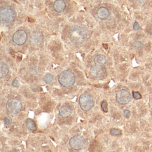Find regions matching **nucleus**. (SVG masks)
I'll list each match as a JSON object with an SVG mask.
<instances>
[{
    "instance_id": "2eb2a0df",
    "label": "nucleus",
    "mask_w": 152,
    "mask_h": 152,
    "mask_svg": "<svg viewBox=\"0 0 152 152\" xmlns=\"http://www.w3.org/2000/svg\"><path fill=\"white\" fill-rule=\"evenodd\" d=\"M106 57L103 55H98L94 57V62L98 65H103L106 63Z\"/></svg>"
},
{
    "instance_id": "423d86ee",
    "label": "nucleus",
    "mask_w": 152,
    "mask_h": 152,
    "mask_svg": "<svg viewBox=\"0 0 152 152\" xmlns=\"http://www.w3.org/2000/svg\"><path fill=\"white\" fill-rule=\"evenodd\" d=\"M7 111L11 114H17L22 109V103L19 100L11 98L6 104Z\"/></svg>"
},
{
    "instance_id": "ddd939ff",
    "label": "nucleus",
    "mask_w": 152,
    "mask_h": 152,
    "mask_svg": "<svg viewBox=\"0 0 152 152\" xmlns=\"http://www.w3.org/2000/svg\"><path fill=\"white\" fill-rule=\"evenodd\" d=\"M59 114L61 117L67 118L72 114V109L67 106H63L59 110Z\"/></svg>"
},
{
    "instance_id": "1a4fd4ad",
    "label": "nucleus",
    "mask_w": 152,
    "mask_h": 152,
    "mask_svg": "<svg viewBox=\"0 0 152 152\" xmlns=\"http://www.w3.org/2000/svg\"><path fill=\"white\" fill-rule=\"evenodd\" d=\"M90 73L93 77L98 78L100 77L104 73V70L100 65H96L95 66H92L90 70Z\"/></svg>"
},
{
    "instance_id": "7ed1b4c3",
    "label": "nucleus",
    "mask_w": 152,
    "mask_h": 152,
    "mask_svg": "<svg viewBox=\"0 0 152 152\" xmlns=\"http://www.w3.org/2000/svg\"><path fill=\"white\" fill-rule=\"evenodd\" d=\"M16 18V13L9 6H1L0 9V20L1 23H10Z\"/></svg>"
},
{
    "instance_id": "20e7f679",
    "label": "nucleus",
    "mask_w": 152,
    "mask_h": 152,
    "mask_svg": "<svg viewBox=\"0 0 152 152\" xmlns=\"http://www.w3.org/2000/svg\"><path fill=\"white\" fill-rule=\"evenodd\" d=\"M79 105L83 111H88L94 106L92 97L88 93H83L79 97Z\"/></svg>"
},
{
    "instance_id": "9d476101",
    "label": "nucleus",
    "mask_w": 152,
    "mask_h": 152,
    "mask_svg": "<svg viewBox=\"0 0 152 152\" xmlns=\"http://www.w3.org/2000/svg\"><path fill=\"white\" fill-rule=\"evenodd\" d=\"M66 8V4L63 0H56L53 4V9L57 13L64 11Z\"/></svg>"
},
{
    "instance_id": "4468645a",
    "label": "nucleus",
    "mask_w": 152,
    "mask_h": 152,
    "mask_svg": "<svg viewBox=\"0 0 152 152\" xmlns=\"http://www.w3.org/2000/svg\"><path fill=\"white\" fill-rule=\"evenodd\" d=\"M9 72V67L8 65L1 61L0 62V77L4 78L8 75Z\"/></svg>"
},
{
    "instance_id": "f3484780",
    "label": "nucleus",
    "mask_w": 152,
    "mask_h": 152,
    "mask_svg": "<svg viewBox=\"0 0 152 152\" xmlns=\"http://www.w3.org/2000/svg\"><path fill=\"white\" fill-rule=\"evenodd\" d=\"M110 134L113 135V136H118V135H120L122 134V132L119 129L112 128L110 130Z\"/></svg>"
},
{
    "instance_id": "39448f33",
    "label": "nucleus",
    "mask_w": 152,
    "mask_h": 152,
    "mask_svg": "<svg viewBox=\"0 0 152 152\" xmlns=\"http://www.w3.org/2000/svg\"><path fill=\"white\" fill-rule=\"evenodd\" d=\"M69 144L72 149L76 150V151H79V150L83 149L85 147L86 142V140L82 135H77L70 139Z\"/></svg>"
},
{
    "instance_id": "f8f14e48",
    "label": "nucleus",
    "mask_w": 152,
    "mask_h": 152,
    "mask_svg": "<svg viewBox=\"0 0 152 152\" xmlns=\"http://www.w3.org/2000/svg\"><path fill=\"white\" fill-rule=\"evenodd\" d=\"M31 42L34 44H39L43 40V35L39 31L33 32L30 35Z\"/></svg>"
},
{
    "instance_id": "b1692460",
    "label": "nucleus",
    "mask_w": 152,
    "mask_h": 152,
    "mask_svg": "<svg viewBox=\"0 0 152 152\" xmlns=\"http://www.w3.org/2000/svg\"><path fill=\"white\" fill-rule=\"evenodd\" d=\"M18 85H19V83H18V81L17 79H15V80L13 81V86L15 87H18Z\"/></svg>"
},
{
    "instance_id": "f257e3e1",
    "label": "nucleus",
    "mask_w": 152,
    "mask_h": 152,
    "mask_svg": "<svg viewBox=\"0 0 152 152\" xmlns=\"http://www.w3.org/2000/svg\"><path fill=\"white\" fill-rule=\"evenodd\" d=\"M89 38V30L85 25H75L71 27L70 39L75 44H81Z\"/></svg>"
},
{
    "instance_id": "4be33fe9",
    "label": "nucleus",
    "mask_w": 152,
    "mask_h": 152,
    "mask_svg": "<svg viewBox=\"0 0 152 152\" xmlns=\"http://www.w3.org/2000/svg\"><path fill=\"white\" fill-rule=\"evenodd\" d=\"M123 114H124V116H125V118H129L130 115V113L129 110H128V109H125V110H124Z\"/></svg>"
},
{
    "instance_id": "6e6552de",
    "label": "nucleus",
    "mask_w": 152,
    "mask_h": 152,
    "mask_svg": "<svg viewBox=\"0 0 152 152\" xmlns=\"http://www.w3.org/2000/svg\"><path fill=\"white\" fill-rule=\"evenodd\" d=\"M27 33L23 29H19V30L16 31L13 35V42L18 46L23 45L27 41Z\"/></svg>"
},
{
    "instance_id": "0eeeda50",
    "label": "nucleus",
    "mask_w": 152,
    "mask_h": 152,
    "mask_svg": "<svg viewBox=\"0 0 152 152\" xmlns=\"http://www.w3.org/2000/svg\"><path fill=\"white\" fill-rule=\"evenodd\" d=\"M116 101L120 105H126L131 100V95L126 89H120L116 95Z\"/></svg>"
},
{
    "instance_id": "5701e85b",
    "label": "nucleus",
    "mask_w": 152,
    "mask_h": 152,
    "mask_svg": "<svg viewBox=\"0 0 152 152\" xmlns=\"http://www.w3.org/2000/svg\"><path fill=\"white\" fill-rule=\"evenodd\" d=\"M140 28V26L138 24V22H135L134 25H133V29H134L135 30H138V29H139Z\"/></svg>"
},
{
    "instance_id": "aec40b11",
    "label": "nucleus",
    "mask_w": 152,
    "mask_h": 152,
    "mask_svg": "<svg viewBox=\"0 0 152 152\" xmlns=\"http://www.w3.org/2000/svg\"><path fill=\"white\" fill-rule=\"evenodd\" d=\"M133 98H134L135 100H139V99H140L141 98H142V95H141V94L138 92H133Z\"/></svg>"
},
{
    "instance_id": "a211bd4d",
    "label": "nucleus",
    "mask_w": 152,
    "mask_h": 152,
    "mask_svg": "<svg viewBox=\"0 0 152 152\" xmlns=\"http://www.w3.org/2000/svg\"><path fill=\"white\" fill-rule=\"evenodd\" d=\"M53 76H52L51 75H50V74L46 75L44 78V81H45L46 83H51L52 81H53Z\"/></svg>"
},
{
    "instance_id": "412c9836",
    "label": "nucleus",
    "mask_w": 152,
    "mask_h": 152,
    "mask_svg": "<svg viewBox=\"0 0 152 152\" xmlns=\"http://www.w3.org/2000/svg\"><path fill=\"white\" fill-rule=\"evenodd\" d=\"M4 122L5 125H6V126H9V125H10L11 123V120L10 118L5 117L4 119Z\"/></svg>"
},
{
    "instance_id": "6ab92c4d",
    "label": "nucleus",
    "mask_w": 152,
    "mask_h": 152,
    "mask_svg": "<svg viewBox=\"0 0 152 152\" xmlns=\"http://www.w3.org/2000/svg\"><path fill=\"white\" fill-rule=\"evenodd\" d=\"M101 107H102V109H103L104 112L107 113V112H108V108H107V101L104 100L103 103H102Z\"/></svg>"
},
{
    "instance_id": "9b49d317",
    "label": "nucleus",
    "mask_w": 152,
    "mask_h": 152,
    "mask_svg": "<svg viewBox=\"0 0 152 152\" xmlns=\"http://www.w3.org/2000/svg\"><path fill=\"white\" fill-rule=\"evenodd\" d=\"M109 15V9L106 7H100L98 9L97 16L99 19L105 20L108 18Z\"/></svg>"
},
{
    "instance_id": "dca6fc26",
    "label": "nucleus",
    "mask_w": 152,
    "mask_h": 152,
    "mask_svg": "<svg viewBox=\"0 0 152 152\" xmlns=\"http://www.w3.org/2000/svg\"><path fill=\"white\" fill-rule=\"evenodd\" d=\"M26 126L29 130L31 131H34L37 130V125L35 122L31 118H27L26 120Z\"/></svg>"
},
{
    "instance_id": "f03ea898",
    "label": "nucleus",
    "mask_w": 152,
    "mask_h": 152,
    "mask_svg": "<svg viewBox=\"0 0 152 152\" xmlns=\"http://www.w3.org/2000/svg\"><path fill=\"white\" fill-rule=\"evenodd\" d=\"M76 81V77L73 72L70 70H64L60 74L58 77V81L60 84L65 88H69L73 86Z\"/></svg>"
}]
</instances>
